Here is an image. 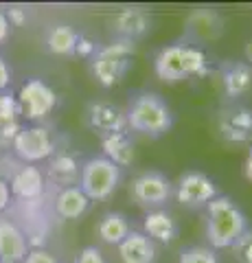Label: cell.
Listing matches in <instances>:
<instances>
[{
	"mask_svg": "<svg viewBox=\"0 0 252 263\" xmlns=\"http://www.w3.org/2000/svg\"><path fill=\"white\" fill-rule=\"evenodd\" d=\"M248 230V219L230 197L217 195L206 204V239L213 250L232 248Z\"/></svg>",
	"mask_w": 252,
	"mask_h": 263,
	"instance_id": "6da1fadb",
	"label": "cell"
},
{
	"mask_svg": "<svg viewBox=\"0 0 252 263\" xmlns=\"http://www.w3.org/2000/svg\"><path fill=\"white\" fill-rule=\"evenodd\" d=\"M153 70L160 81L165 84H178L186 77L195 75H206L208 62L202 48L193 44H171L158 51L156 60H153Z\"/></svg>",
	"mask_w": 252,
	"mask_h": 263,
	"instance_id": "7a4b0ae2",
	"label": "cell"
},
{
	"mask_svg": "<svg viewBox=\"0 0 252 263\" xmlns=\"http://www.w3.org/2000/svg\"><path fill=\"white\" fill-rule=\"evenodd\" d=\"M125 117H127V127H132L134 132H141V134L151 136V138L167 134L173 127L171 108L153 92L136 95L129 101Z\"/></svg>",
	"mask_w": 252,
	"mask_h": 263,
	"instance_id": "3957f363",
	"label": "cell"
},
{
	"mask_svg": "<svg viewBox=\"0 0 252 263\" xmlns=\"http://www.w3.org/2000/svg\"><path fill=\"white\" fill-rule=\"evenodd\" d=\"M121 182V167L105 156H94L81 164L79 189L90 202H101L117 191Z\"/></svg>",
	"mask_w": 252,
	"mask_h": 263,
	"instance_id": "277c9868",
	"label": "cell"
},
{
	"mask_svg": "<svg viewBox=\"0 0 252 263\" xmlns=\"http://www.w3.org/2000/svg\"><path fill=\"white\" fill-rule=\"evenodd\" d=\"M129 55H134V42L129 40H114L112 44L96 48L92 57V75L103 88L117 86L129 68Z\"/></svg>",
	"mask_w": 252,
	"mask_h": 263,
	"instance_id": "5b68a950",
	"label": "cell"
},
{
	"mask_svg": "<svg viewBox=\"0 0 252 263\" xmlns=\"http://www.w3.org/2000/svg\"><path fill=\"white\" fill-rule=\"evenodd\" d=\"M18 108L20 114L27 121H40L48 117L53 112V108L57 105V95L55 90L44 84L42 79H29L27 84L20 88V95H18Z\"/></svg>",
	"mask_w": 252,
	"mask_h": 263,
	"instance_id": "8992f818",
	"label": "cell"
},
{
	"mask_svg": "<svg viewBox=\"0 0 252 263\" xmlns=\"http://www.w3.org/2000/svg\"><path fill=\"white\" fill-rule=\"evenodd\" d=\"M13 152L20 160L27 164H33L40 160H46L55 154V141L51 132L42 125L33 127H20L13 136Z\"/></svg>",
	"mask_w": 252,
	"mask_h": 263,
	"instance_id": "52a82bcc",
	"label": "cell"
},
{
	"mask_svg": "<svg viewBox=\"0 0 252 263\" xmlns=\"http://www.w3.org/2000/svg\"><path fill=\"white\" fill-rule=\"evenodd\" d=\"M217 186L206 174L202 171H186L180 176L176 184V197L178 202L186 209H206L210 200H215Z\"/></svg>",
	"mask_w": 252,
	"mask_h": 263,
	"instance_id": "ba28073f",
	"label": "cell"
},
{
	"mask_svg": "<svg viewBox=\"0 0 252 263\" xmlns=\"http://www.w3.org/2000/svg\"><path fill=\"white\" fill-rule=\"evenodd\" d=\"M173 193V186L169 182L167 176L160 171H145V174L136 176L132 182V195L134 200L145 209H158L162 206Z\"/></svg>",
	"mask_w": 252,
	"mask_h": 263,
	"instance_id": "9c48e42d",
	"label": "cell"
},
{
	"mask_svg": "<svg viewBox=\"0 0 252 263\" xmlns=\"http://www.w3.org/2000/svg\"><path fill=\"white\" fill-rule=\"evenodd\" d=\"M88 125L94 129V134L110 136L117 132H125L127 127V117L125 110L110 101H96L88 105Z\"/></svg>",
	"mask_w": 252,
	"mask_h": 263,
	"instance_id": "30bf717a",
	"label": "cell"
},
{
	"mask_svg": "<svg viewBox=\"0 0 252 263\" xmlns=\"http://www.w3.org/2000/svg\"><path fill=\"white\" fill-rule=\"evenodd\" d=\"M219 136L228 143L252 141V110L232 105L219 114Z\"/></svg>",
	"mask_w": 252,
	"mask_h": 263,
	"instance_id": "8fae6325",
	"label": "cell"
},
{
	"mask_svg": "<svg viewBox=\"0 0 252 263\" xmlns=\"http://www.w3.org/2000/svg\"><path fill=\"white\" fill-rule=\"evenodd\" d=\"M184 31L186 37H191L193 42H210V40L222 35L224 20L213 9H195L186 20Z\"/></svg>",
	"mask_w": 252,
	"mask_h": 263,
	"instance_id": "7c38bea8",
	"label": "cell"
},
{
	"mask_svg": "<svg viewBox=\"0 0 252 263\" xmlns=\"http://www.w3.org/2000/svg\"><path fill=\"white\" fill-rule=\"evenodd\" d=\"M112 29L119 40L136 42L138 37L147 35V31L151 29V15L143 9H123L114 15Z\"/></svg>",
	"mask_w": 252,
	"mask_h": 263,
	"instance_id": "4fadbf2b",
	"label": "cell"
},
{
	"mask_svg": "<svg viewBox=\"0 0 252 263\" xmlns=\"http://www.w3.org/2000/svg\"><path fill=\"white\" fill-rule=\"evenodd\" d=\"M29 254V241L24 233L9 219H0V261L22 263Z\"/></svg>",
	"mask_w": 252,
	"mask_h": 263,
	"instance_id": "5bb4252c",
	"label": "cell"
},
{
	"mask_svg": "<svg viewBox=\"0 0 252 263\" xmlns=\"http://www.w3.org/2000/svg\"><path fill=\"white\" fill-rule=\"evenodd\" d=\"M119 257L123 263H153L156 261V243L145 233L132 230L119 243Z\"/></svg>",
	"mask_w": 252,
	"mask_h": 263,
	"instance_id": "9a60e30c",
	"label": "cell"
},
{
	"mask_svg": "<svg viewBox=\"0 0 252 263\" xmlns=\"http://www.w3.org/2000/svg\"><path fill=\"white\" fill-rule=\"evenodd\" d=\"M9 189L11 195L20 197V200H35L44 191V174L33 164H24L13 174Z\"/></svg>",
	"mask_w": 252,
	"mask_h": 263,
	"instance_id": "2e32d148",
	"label": "cell"
},
{
	"mask_svg": "<svg viewBox=\"0 0 252 263\" xmlns=\"http://www.w3.org/2000/svg\"><path fill=\"white\" fill-rule=\"evenodd\" d=\"M143 233L149 237L151 241L160 243H171L178 237V221L173 215H169L167 211H149L143 219Z\"/></svg>",
	"mask_w": 252,
	"mask_h": 263,
	"instance_id": "e0dca14e",
	"label": "cell"
},
{
	"mask_svg": "<svg viewBox=\"0 0 252 263\" xmlns=\"http://www.w3.org/2000/svg\"><path fill=\"white\" fill-rule=\"evenodd\" d=\"M224 90L230 99H237L248 92L252 86V66L246 62H228L222 66Z\"/></svg>",
	"mask_w": 252,
	"mask_h": 263,
	"instance_id": "ac0fdd59",
	"label": "cell"
},
{
	"mask_svg": "<svg viewBox=\"0 0 252 263\" xmlns=\"http://www.w3.org/2000/svg\"><path fill=\"white\" fill-rule=\"evenodd\" d=\"M90 206V200L86 197V193L79 189V184L64 186L55 197V211L64 219H77Z\"/></svg>",
	"mask_w": 252,
	"mask_h": 263,
	"instance_id": "d6986e66",
	"label": "cell"
},
{
	"mask_svg": "<svg viewBox=\"0 0 252 263\" xmlns=\"http://www.w3.org/2000/svg\"><path fill=\"white\" fill-rule=\"evenodd\" d=\"M103 156L119 167H127L134 160V143L127 132H117V134L103 136Z\"/></svg>",
	"mask_w": 252,
	"mask_h": 263,
	"instance_id": "ffe728a7",
	"label": "cell"
},
{
	"mask_svg": "<svg viewBox=\"0 0 252 263\" xmlns=\"http://www.w3.org/2000/svg\"><path fill=\"white\" fill-rule=\"evenodd\" d=\"M129 233H132V228H129V221L123 213L110 211L96 224V235L101 237L103 243H110V246H119Z\"/></svg>",
	"mask_w": 252,
	"mask_h": 263,
	"instance_id": "44dd1931",
	"label": "cell"
},
{
	"mask_svg": "<svg viewBox=\"0 0 252 263\" xmlns=\"http://www.w3.org/2000/svg\"><path fill=\"white\" fill-rule=\"evenodd\" d=\"M79 174H81V164L70 154H57L48 164V176L64 186L79 184Z\"/></svg>",
	"mask_w": 252,
	"mask_h": 263,
	"instance_id": "7402d4cb",
	"label": "cell"
},
{
	"mask_svg": "<svg viewBox=\"0 0 252 263\" xmlns=\"http://www.w3.org/2000/svg\"><path fill=\"white\" fill-rule=\"evenodd\" d=\"M79 42V33L68 24L51 27L46 33V48L53 55H72Z\"/></svg>",
	"mask_w": 252,
	"mask_h": 263,
	"instance_id": "603a6c76",
	"label": "cell"
},
{
	"mask_svg": "<svg viewBox=\"0 0 252 263\" xmlns=\"http://www.w3.org/2000/svg\"><path fill=\"white\" fill-rule=\"evenodd\" d=\"M180 263H219L213 248L206 246H189L180 252Z\"/></svg>",
	"mask_w": 252,
	"mask_h": 263,
	"instance_id": "cb8c5ba5",
	"label": "cell"
},
{
	"mask_svg": "<svg viewBox=\"0 0 252 263\" xmlns=\"http://www.w3.org/2000/svg\"><path fill=\"white\" fill-rule=\"evenodd\" d=\"M232 257L237 263H252V230L250 228L232 243Z\"/></svg>",
	"mask_w": 252,
	"mask_h": 263,
	"instance_id": "d4e9b609",
	"label": "cell"
},
{
	"mask_svg": "<svg viewBox=\"0 0 252 263\" xmlns=\"http://www.w3.org/2000/svg\"><path fill=\"white\" fill-rule=\"evenodd\" d=\"M18 114H20L18 101H15L11 95L0 97V123H3V125H11V123H15V117H18Z\"/></svg>",
	"mask_w": 252,
	"mask_h": 263,
	"instance_id": "484cf974",
	"label": "cell"
},
{
	"mask_svg": "<svg viewBox=\"0 0 252 263\" xmlns=\"http://www.w3.org/2000/svg\"><path fill=\"white\" fill-rule=\"evenodd\" d=\"M72 263H108V261H105L103 252L99 248H94V246H88V248H84V250L77 254Z\"/></svg>",
	"mask_w": 252,
	"mask_h": 263,
	"instance_id": "4316f807",
	"label": "cell"
},
{
	"mask_svg": "<svg viewBox=\"0 0 252 263\" xmlns=\"http://www.w3.org/2000/svg\"><path fill=\"white\" fill-rule=\"evenodd\" d=\"M22 263H62L55 254L46 252V250H29V254L22 259Z\"/></svg>",
	"mask_w": 252,
	"mask_h": 263,
	"instance_id": "83f0119b",
	"label": "cell"
},
{
	"mask_svg": "<svg viewBox=\"0 0 252 263\" xmlns=\"http://www.w3.org/2000/svg\"><path fill=\"white\" fill-rule=\"evenodd\" d=\"M75 53L84 55V57H94V53H96V44L92 42V40H88V37H84V35H79V42H77Z\"/></svg>",
	"mask_w": 252,
	"mask_h": 263,
	"instance_id": "f1b7e54d",
	"label": "cell"
},
{
	"mask_svg": "<svg viewBox=\"0 0 252 263\" xmlns=\"http://www.w3.org/2000/svg\"><path fill=\"white\" fill-rule=\"evenodd\" d=\"M11 189H9V182L0 178V213L7 211V206L11 204Z\"/></svg>",
	"mask_w": 252,
	"mask_h": 263,
	"instance_id": "f546056e",
	"label": "cell"
},
{
	"mask_svg": "<svg viewBox=\"0 0 252 263\" xmlns=\"http://www.w3.org/2000/svg\"><path fill=\"white\" fill-rule=\"evenodd\" d=\"M9 84H11V68H9V64L0 57V92H5V90L9 88Z\"/></svg>",
	"mask_w": 252,
	"mask_h": 263,
	"instance_id": "4dcf8cb0",
	"label": "cell"
},
{
	"mask_svg": "<svg viewBox=\"0 0 252 263\" xmlns=\"http://www.w3.org/2000/svg\"><path fill=\"white\" fill-rule=\"evenodd\" d=\"M9 29H11V24H9V20H7V13L0 9V44L9 37Z\"/></svg>",
	"mask_w": 252,
	"mask_h": 263,
	"instance_id": "1f68e13d",
	"label": "cell"
},
{
	"mask_svg": "<svg viewBox=\"0 0 252 263\" xmlns=\"http://www.w3.org/2000/svg\"><path fill=\"white\" fill-rule=\"evenodd\" d=\"M7 20H9V24H22L24 20H27V15L22 13V9H18V7H13V9H9V13H7Z\"/></svg>",
	"mask_w": 252,
	"mask_h": 263,
	"instance_id": "d6a6232c",
	"label": "cell"
},
{
	"mask_svg": "<svg viewBox=\"0 0 252 263\" xmlns=\"http://www.w3.org/2000/svg\"><path fill=\"white\" fill-rule=\"evenodd\" d=\"M243 174H246V178L252 182V149L248 152V158H246V164H243Z\"/></svg>",
	"mask_w": 252,
	"mask_h": 263,
	"instance_id": "836d02e7",
	"label": "cell"
},
{
	"mask_svg": "<svg viewBox=\"0 0 252 263\" xmlns=\"http://www.w3.org/2000/svg\"><path fill=\"white\" fill-rule=\"evenodd\" d=\"M246 55H248V62L252 64V40H250V44H248V48H246Z\"/></svg>",
	"mask_w": 252,
	"mask_h": 263,
	"instance_id": "e575fe53",
	"label": "cell"
},
{
	"mask_svg": "<svg viewBox=\"0 0 252 263\" xmlns=\"http://www.w3.org/2000/svg\"><path fill=\"white\" fill-rule=\"evenodd\" d=\"M0 263H7V261H0Z\"/></svg>",
	"mask_w": 252,
	"mask_h": 263,
	"instance_id": "d590c367",
	"label": "cell"
}]
</instances>
